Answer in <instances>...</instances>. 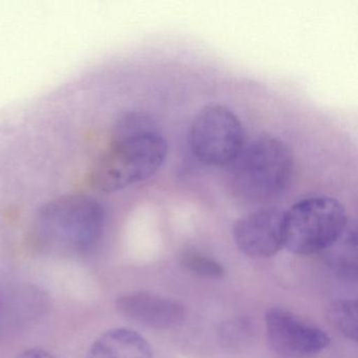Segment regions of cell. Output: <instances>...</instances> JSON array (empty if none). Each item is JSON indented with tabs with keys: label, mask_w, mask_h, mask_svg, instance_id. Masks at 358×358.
I'll use <instances>...</instances> for the list:
<instances>
[{
	"label": "cell",
	"mask_w": 358,
	"mask_h": 358,
	"mask_svg": "<svg viewBox=\"0 0 358 358\" xmlns=\"http://www.w3.org/2000/svg\"><path fill=\"white\" fill-rule=\"evenodd\" d=\"M106 220V209L97 199L66 194L39 209L33 236L36 244L48 252L85 257L101 243Z\"/></svg>",
	"instance_id": "2"
},
{
	"label": "cell",
	"mask_w": 358,
	"mask_h": 358,
	"mask_svg": "<svg viewBox=\"0 0 358 358\" xmlns=\"http://www.w3.org/2000/svg\"><path fill=\"white\" fill-rule=\"evenodd\" d=\"M85 358H152L150 343L131 329L116 328L94 341Z\"/></svg>",
	"instance_id": "9"
},
{
	"label": "cell",
	"mask_w": 358,
	"mask_h": 358,
	"mask_svg": "<svg viewBox=\"0 0 358 358\" xmlns=\"http://www.w3.org/2000/svg\"><path fill=\"white\" fill-rule=\"evenodd\" d=\"M284 213L263 208L240 217L234 226L238 250L255 259L275 255L284 247Z\"/></svg>",
	"instance_id": "7"
},
{
	"label": "cell",
	"mask_w": 358,
	"mask_h": 358,
	"mask_svg": "<svg viewBox=\"0 0 358 358\" xmlns=\"http://www.w3.org/2000/svg\"><path fill=\"white\" fill-rule=\"evenodd\" d=\"M348 225L347 210L337 199L308 196L284 213V247L297 255L324 252Z\"/></svg>",
	"instance_id": "4"
},
{
	"label": "cell",
	"mask_w": 358,
	"mask_h": 358,
	"mask_svg": "<svg viewBox=\"0 0 358 358\" xmlns=\"http://www.w3.org/2000/svg\"><path fill=\"white\" fill-rule=\"evenodd\" d=\"M329 320L337 330L351 341H357V301L356 299H337L328 309Z\"/></svg>",
	"instance_id": "11"
},
{
	"label": "cell",
	"mask_w": 358,
	"mask_h": 358,
	"mask_svg": "<svg viewBox=\"0 0 358 358\" xmlns=\"http://www.w3.org/2000/svg\"><path fill=\"white\" fill-rule=\"evenodd\" d=\"M180 263L192 274L210 280H221L226 274L225 268L220 262L196 249L184 250Z\"/></svg>",
	"instance_id": "12"
},
{
	"label": "cell",
	"mask_w": 358,
	"mask_h": 358,
	"mask_svg": "<svg viewBox=\"0 0 358 358\" xmlns=\"http://www.w3.org/2000/svg\"><path fill=\"white\" fill-rule=\"evenodd\" d=\"M15 358H57L51 352L41 348H31L18 354Z\"/></svg>",
	"instance_id": "14"
},
{
	"label": "cell",
	"mask_w": 358,
	"mask_h": 358,
	"mask_svg": "<svg viewBox=\"0 0 358 358\" xmlns=\"http://www.w3.org/2000/svg\"><path fill=\"white\" fill-rule=\"evenodd\" d=\"M266 331L271 349L282 358H307L324 351L330 337L322 329L282 308L265 314Z\"/></svg>",
	"instance_id": "6"
},
{
	"label": "cell",
	"mask_w": 358,
	"mask_h": 358,
	"mask_svg": "<svg viewBox=\"0 0 358 358\" xmlns=\"http://www.w3.org/2000/svg\"><path fill=\"white\" fill-rule=\"evenodd\" d=\"M116 307L127 320L156 330L177 328L186 316L185 308L179 301L146 291L121 295Z\"/></svg>",
	"instance_id": "8"
},
{
	"label": "cell",
	"mask_w": 358,
	"mask_h": 358,
	"mask_svg": "<svg viewBox=\"0 0 358 358\" xmlns=\"http://www.w3.org/2000/svg\"><path fill=\"white\" fill-rule=\"evenodd\" d=\"M114 137L90 173L92 187L98 192H119L141 183L158 173L166 161L169 144L148 115H123L115 125Z\"/></svg>",
	"instance_id": "1"
},
{
	"label": "cell",
	"mask_w": 358,
	"mask_h": 358,
	"mask_svg": "<svg viewBox=\"0 0 358 358\" xmlns=\"http://www.w3.org/2000/svg\"><path fill=\"white\" fill-rule=\"evenodd\" d=\"M255 329L247 317H236L222 324L219 330L221 343L229 349H240L253 337Z\"/></svg>",
	"instance_id": "13"
},
{
	"label": "cell",
	"mask_w": 358,
	"mask_h": 358,
	"mask_svg": "<svg viewBox=\"0 0 358 358\" xmlns=\"http://www.w3.org/2000/svg\"><path fill=\"white\" fill-rule=\"evenodd\" d=\"M229 167L228 186L232 196L247 204H265L288 192L294 161L282 140L261 136L245 144Z\"/></svg>",
	"instance_id": "3"
},
{
	"label": "cell",
	"mask_w": 358,
	"mask_h": 358,
	"mask_svg": "<svg viewBox=\"0 0 358 358\" xmlns=\"http://www.w3.org/2000/svg\"><path fill=\"white\" fill-rule=\"evenodd\" d=\"M188 146L205 166H229L245 146V131L234 110L219 103L203 106L190 123Z\"/></svg>",
	"instance_id": "5"
},
{
	"label": "cell",
	"mask_w": 358,
	"mask_h": 358,
	"mask_svg": "<svg viewBox=\"0 0 358 358\" xmlns=\"http://www.w3.org/2000/svg\"><path fill=\"white\" fill-rule=\"evenodd\" d=\"M0 314H1V297H0Z\"/></svg>",
	"instance_id": "15"
},
{
	"label": "cell",
	"mask_w": 358,
	"mask_h": 358,
	"mask_svg": "<svg viewBox=\"0 0 358 358\" xmlns=\"http://www.w3.org/2000/svg\"><path fill=\"white\" fill-rule=\"evenodd\" d=\"M327 261L341 278L355 280L357 275V232L349 223L338 240L326 251Z\"/></svg>",
	"instance_id": "10"
}]
</instances>
